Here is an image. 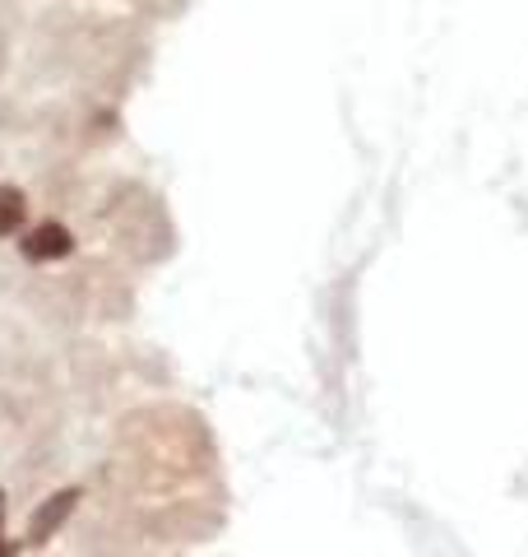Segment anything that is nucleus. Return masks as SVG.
Returning a JSON list of instances; mask_svg holds the SVG:
<instances>
[{"label": "nucleus", "mask_w": 528, "mask_h": 557, "mask_svg": "<svg viewBox=\"0 0 528 557\" xmlns=\"http://www.w3.org/2000/svg\"><path fill=\"white\" fill-rule=\"evenodd\" d=\"M75 502H79V493L75 487H65V493H56V497H47L42 507H38V516H33V525H28V544H47L51 534H56L65 520H70V511H75Z\"/></svg>", "instance_id": "obj_1"}, {"label": "nucleus", "mask_w": 528, "mask_h": 557, "mask_svg": "<svg viewBox=\"0 0 528 557\" xmlns=\"http://www.w3.org/2000/svg\"><path fill=\"white\" fill-rule=\"evenodd\" d=\"M70 251H75V237H70V228H61V223H42V228H33L24 237L28 260H61Z\"/></svg>", "instance_id": "obj_2"}, {"label": "nucleus", "mask_w": 528, "mask_h": 557, "mask_svg": "<svg viewBox=\"0 0 528 557\" xmlns=\"http://www.w3.org/2000/svg\"><path fill=\"white\" fill-rule=\"evenodd\" d=\"M24 190L20 186H0V237H10V233H20V223H24Z\"/></svg>", "instance_id": "obj_3"}, {"label": "nucleus", "mask_w": 528, "mask_h": 557, "mask_svg": "<svg viewBox=\"0 0 528 557\" xmlns=\"http://www.w3.org/2000/svg\"><path fill=\"white\" fill-rule=\"evenodd\" d=\"M0 520H5V493H0ZM0 553H5V544H0Z\"/></svg>", "instance_id": "obj_4"}]
</instances>
